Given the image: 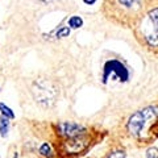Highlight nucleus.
<instances>
[{"label":"nucleus","mask_w":158,"mask_h":158,"mask_svg":"<svg viewBox=\"0 0 158 158\" xmlns=\"http://www.w3.org/2000/svg\"><path fill=\"white\" fill-rule=\"evenodd\" d=\"M69 25H70V28H81L83 25V20L79 17V16H73L70 20H69Z\"/></svg>","instance_id":"nucleus-7"},{"label":"nucleus","mask_w":158,"mask_h":158,"mask_svg":"<svg viewBox=\"0 0 158 158\" xmlns=\"http://www.w3.org/2000/svg\"><path fill=\"white\" fill-rule=\"evenodd\" d=\"M108 158H125V153L124 152H113L111 153L110 156H108Z\"/></svg>","instance_id":"nucleus-13"},{"label":"nucleus","mask_w":158,"mask_h":158,"mask_svg":"<svg viewBox=\"0 0 158 158\" xmlns=\"http://www.w3.org/2000/svg\"><path fill=\"white\" fill-rule=\"evenodd\" d=\"M0 111H2L3 115L6 117H8V118H13L15 117V113L12 112L11 108H8L6 104H3V103H0Z\"/></svg>","instance_id":"nucleus-8"},{"label":"nucleus","mask_w":158,"mask_h":158,"mask_svg":"<svg viewBox=\"0 0 158 158\" xmlns=\"http://www.w3.org/2000/svg\"><path fill=\"white\" fill-rule=\"evenodd\" d=\"M118 3L127 8H132L135 6H138V4H140V0H118Z\"/></svg>","instance_id":"nucleus-10"},{"label":"nucleus","mask_w":158,"mask_h":158,"mask_svg":"<svg viewBox=\"0 0 158 158\" xmlns=\"http://www.w3.org/2000/svg\"><path fill=\"white\" fill-rule=\"evenodd\" d=\"M83 2H85L86 4H90V6H91V4H94V3L96 2V0H83Z\"/></svg>","instance_id":"nucleus-14"},{"label":"nucleus","mask_w":158,"mask_h":158,"mask_svg":"<svg viewBox=\"0 0 158 158\" xmlns=\"http://www.w3.org/2000/svg\"><path fill=\"white\" fill-rule=\"evenodd\" d=\"M70 34V29L69 28H61L57 32V37H67Z\"/></svg>","instance_id":"nucleus-12"},{"label":"nucleus","mask_w":158,"mask_h":158,"mask_svg":"<svg viewBox=\"0 0 158 158\" xmlns=\"http://www.w3.org/2000/svg\"><path fill=\"white\" fill-rule=\"evenodd\" d=\"M8 131H9V121L8 117L2 116L0 117V136L2 137H7L8 136Z\"/></svg>","instance_id":"nucleus-6"},{"label":"nucleus","mask_w":158,"mask_h":158,"mask_svg":"<svg viewBox=\"0 0 158 158\" xmlns=\"http://www.w3.org/2000/svg\"><path fill=\"white\" fill-rule=\"evenodd\" d=\"M40 154L44 157H52V148L49 146V144H42L40 148Z\"/></svg>","instance_id":"nucleus-9"},{"label":"nucleus","mask_w":158,"mask_h":158,"mask_svg":"<svg viewBox=\"0 0 158 158\" xmlns=\"http://www.w3.org/2000/svg\"><path fill=\"white\" fill-rule=\"evenodd\" d=\"M32 92L36 102L44 108H50L56 103L58 96V90L56 86L45 79H41L34 83Z\"/></svg>","instance_id":"nucleus-2"},{"label":"nucleus","mask_w":158,"mask_h":158,"mask_svg":"<svg viewBox=\"0 0 158 158\" xmlns=\"http://www.w3.org/2000/svg\"><path fill=\"white\" fill-rule=\"evenodd\" d=\"M128 131L137 138L158 137V107H146L129 117Z\"/></svg>","instance_id":"nucleus-1"},{"label":"nucleus","mask_w":158,"mask_h":158,"mask_svg":"<svg viewBox=\"0 0 158 158\" xmlns=\"http://www.w3.org/2000/svg\"><path fill=\"white\" fill-rule=\"evenodd\" d=\"M44 2H52V0H44Z\"/></svg>","instance_id":"nucleus-15"},{"label":"nucleus","mask_w":158,"mask_h":158,"mask_svg":"<svg viewBox=\"0 0 158 158\" xmlns=\"http://www.w3.org/2000/svg\"><path fill=\"white\" fill-rule=\"evenodd\" d=\"M58 129H59V133L62 136H65L66 138H75V137L86 135V132H87L85 127L75 124V123H71V121H65L62 124H59Z\"/></svg>","instance_id":"nucleus-4"},{"label":"nucleus","mask_w":158,"mask_h":158,"mask_svg":"<svg viewBox=\"0 0 158 158\" xmlns=\"http://www.w3.org/2000/svg\"><path fill=\"white\" fill-rule=\"evenodd\" d=\"M116 74V75L118 77V79L123 82H125L128 78H129V73H128V70L121 65L120 62H117V61H110V62H107L106 63V66H104V77H103V81L108 77V74Z\"/></svg>","instance_id":"nucleus-5"},{"label":"nucleus","mask_w":158,"mask_h":158,"mask_svg":"<svg viewBox=\"0 0 158 158\" xmlns=\"http://www.w3.org/2000/svg\"><path fill=\"white\" fill-rule=\"evenodd\" d=\"M146 158H158V149L157 148H150V149H148Z\"/></svg>","instance_id":"nucleus-11"},{"label":"nucleus","mask_w":158,"mask_h":158,"mask_svg":"<svg viewBox=\"0 0 158 158\" xmlns=\"http://www.w3.org/2000/svg\"><path fill=\"white\" fill-rule=\"evenodd\" d=\"M141 31L150 46H158V8L148 13Z\"/></svg>","instance_id":"nucleus-3"}]
</instances>
